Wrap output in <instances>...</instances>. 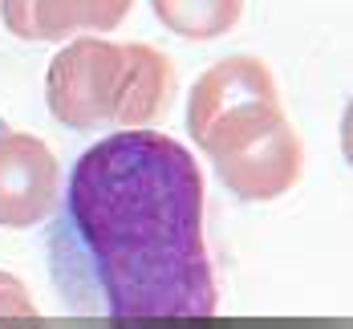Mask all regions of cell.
I'll return each mask as SVG.
<instances>
[{
  "instance_id": "obj_3",
  "label": "cell",
  "mask_w": 353,
  "mask_h": 329,
  "mask_svg": "<svg viewBox=\"0 0 353 329\" xmlns=\"http://www.w3.org/2000/svg\"><path fill=\"white\" fill-rule=\"evenodd\" d=\"M175 66L154 45H114L98 37L70 41L45 73L49 114L70 130H146L167 114Z\"/></svg>"
},
{
  "instance_id": "obj_2",
  "label": "cell",
  "mask_w": 353,
  "mask_h": 329,
  "mask_svg": "<svg viewBox=\"0 0 353 329\" xmlns=\"http://www.w3.org/2000/svg\"><path fill=\"white\" fill-rule=\"evenodd\" d=\"M187 134L240 199H281L301 179L305 146L284 118L281 90L260 57H223L187 94Z\"/></svg>"
},
{
  "instance_id": "obj_5",
  "label": "cell",
  "mask_w": 353,
  "mask_h": 329,
  "mask_svg": "<svg viewBox=\"0 0 353 329\" xmlns=\"http://www.w3.org/2000/svg\"><path fill=\"white\" fill-rule=\"evenodd\" d=\"M134 0H0L4 29L21 41H61L110 33L130 17Z\"/></svg>"
},
{
  "instance_id": "obj_1",
  "label": "cell",
  "mask_w": 353,
  "mask_h": 329,
  "mask_svg": "<svg viewBox=\"0 0 353 329\" xmlns=\"http://www.w3.org/2000/svg\"><path fill=\"white\" fill-rule=\"evenodd\" d=\"M49 228V277L73 313L212 317L203 171L159 130H118L77 154Z\"/></svg>"
},
{
  "instance_id": "obj_7",
  "label": "cell",
  "mask_w": 353,
  "mask_h": 329,
  "mask_svg": "<svg viewBox=\"0 0 353 329\" xmlns=\"http://www.w3.org/2000/svg\"><path fill=\"white\" fill-rule=\"evenodd\" d=\"M17 317H37V309L25 285L12 281L8 272H0V321H17Z\"/></svg>"
},
{
  "instance_id": "obj_6",
  "label": "cell",
  "mask_w": 353,
  "mask_h": 329,
  "mask_svg": "<svg viewBox=\"0 0 353 329\" xmlns=\"http://www.w3.org/2000/svg\"><path fill=\"white\" fill-rule=\"evenodd\" d=\"M150 8L175 37L215 41V37L236 29L244 0H150Z\"/></svg>"
},
{
  "instance_id": "obj_4",
  "label": "cell",
  "mask_w": 353,
  "mask_h": 329,
  "mask_svg": "<svg viewBox=\"0 0 353 329\" xmlns=\"http://www.w3.org/2000/svg\"><path fill=\"white\" fill-rule=\"evenodd\" d=\"M61 199V167L37 134L0 130V228H33Z\"/></svg>"
}]
</instances>
